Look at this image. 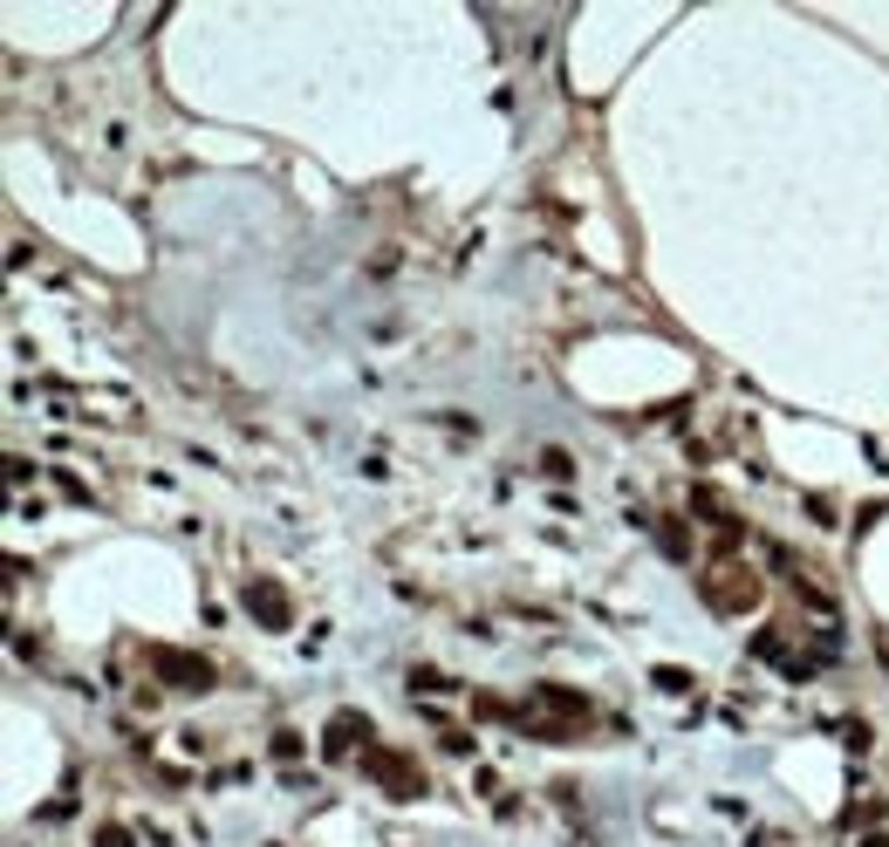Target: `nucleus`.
Instances as JSON below:
<instances>
[{"instance_id":"20e7f679","label":"nucleus","mask_w":889,"mask_h":847,"mask_svg":"<svg viewBox=\"0 0 889 847\" xmlns=\"http://www.w3.org/2000/svg\"><path fill=\"white\" fill-rule=\"evenodd\" d=\"M247 615H253L261 629H274V636L295 622V608H288V595H281L274 581H253V588H247Z\"/></svg>"},{"instance_id":"f8f14e48","label":"nucleus","mask_w":889,"mask_h":847,"mask_svg":"<svg viewBox=\"0 0 889 847\" xmlns=\"http://www.w3.org/2000/svg\"><path fill=\"white\" fill-rule=\"evenodd\" d=\"M96 847H131V834L123 827H96Z\"/></svg>"},{"instance_id":"9d476101","label":"nucleus","mask_w":889,"mask_h":847,"mask_svg":"<svg viewBox=\"0 0 889 847\" xmlns=\"http://www.w3.org/2000/svg\"><path fill=\"white\" fill-rule=\"evenodd\" d=\"M274 759H301V738L295 731H274Z\"/></svg>"},{"instance_id":"f257e3e1","label":"nucleus","mask_w":889,"mask_h":847,"mask_svg":"<svg viewBox=\"0 0 889 847\" xmlns=\"http://www.w3.org/2000/svg\"><path fill=\"white\" fill-rule=\"evenodd\" d=\"M705 602H711V615H753L759 608V574L746 560H725V568L705 574Z\"/></svg>"},{"instance_id":"9b49d317","label":"nucleus","mask_w":889,"mask_h":847,"mask_svg":"<svg viewBox=\"0 0 889 847\" xmlns=\"http://www.w3.org/2000/svg\"><path fill=\"white\" fill-rule=\"evenodd\" d=\"M657 690H677V698H684V690H692V677H684V670H657Z\"/></svg>"},{"instance_id":"39448f33","label":"nucleus","mask_w":889,"mask_h":847,"mask_svg":"<svg viewBox=\"0 0 889 847\" xmlns=\"http://www.w3.org/2000/svg\"><path fill=\"white\" fill-rule=\"evenodd\" d=\"M356 738H370V725H363V717H356V711H343L336 725L322 731V752H328V759L343 765V759H349V746H356Z\"/></svg>"},{"instance_id":"f03ea898","label":"nucleus","mask_w":889,"mask_h":847,"mask_svg":"<svg viewBox=\"0 0 889 847\" xmlns=\"http://www.w3.org/2000/svg\"><path fill=\"white\" fill-rule=\"evenodd\" d=\"M363 773L384 786L391 800H418V792H424V773H418L404 752H363Z\"/></svg>"},{"instance_id":"6e6552de","label":"nucleus","mask_w":889,"mask_h":847,"mask_svg":"<svg viewBox=\"0 0 889 847\" xmlns=\"http://www.w3.org/2000/svg\"><path fill=\"white\" fill-rule=\"evenodd\" d=\"M786 581H794V602H801L807 615H821V622H834V595H828L821 581H807V574H786Z\"/></svg>"},{"instance_id":"0eeeda50","label":"nucleus","mask_w":889,"mask_h":847,"mask_svg":"<svg viewBox=\"0 0 889 847\" xmlns=\"http://www.w3.org/2000/svg\"><path fill=\"white\" fill-rule=\"evenodd\" d=\"M692 520H705V527H719V533H732L740 520H732V506L711 493V485H692Z\"/></svg>"},{"instance_id":"7ed1b4c3","label":"nucleus","mask_w":889,"mask_h":847,"mask_svg":"<svg viewBox=\"0 0 889 847\" xmlns=\"http://www.w3.org/2000/svg\"><path fill=\"white\" fill-rule=\"evenodd\" d=\"M151 670L165 683H178V690H213V663L192 656V650H151Z\"/></svg>"},{"instance_id":"ddd939ff","label":"nucleus","mask_w":889,"mask_h":847,"mask_svg":"<svg viewBox=\"0 0 889 847\" xmlns=\"http://www.w3.org/2000/svg\"><path fill=\"white\" fill-rule=\"evenodd\" d=\"M862 847H889V840H882V834H869V840H862Z\"/></svg>"},{"instance_id":"423d86ee","label":"nucleus","mask_w":889,"mask_h":847,"mask_svg":"<svg viewBox=\"0 0 889 847\" xmlns=\"http://www.w3.org/2000/svg\"><path fill=\"white\" fill-rule=\"evenodd\" d=\"M533 698H541L554 717H562V725H581V717H589V698H581V690H562V683H541L533 690Z\"/></svg>"},{"instance_id":"1a4fd4ad","label":"nucleus","mask_w":889,"mask_h":847,"mask_svg":"<svg viewBox=\"0 0 889 847\" xmlns=\"http://www.w3.org/2000/svg\"><path fill=\"white\" fill-rule=\"evenodd\" d=\"M657 541H664L671 560H692V541H684V520H657Z\"/></svg>"}]
</instances>
